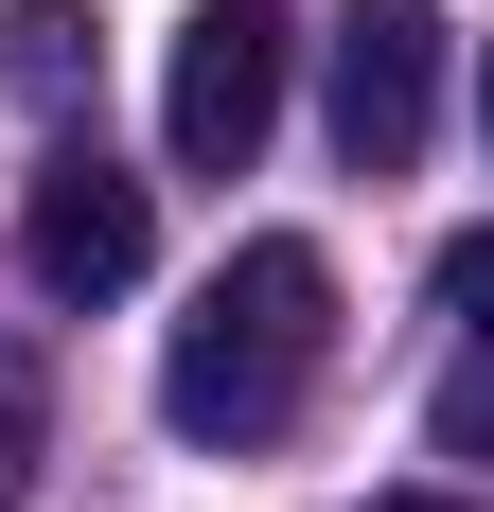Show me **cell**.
I'll return each mask as SVG.
<instances>
[{
    "label": "cell",
    "mask_w": 494,
    "mask_h": 512,
    "mask_svg": "<svg viewBox=\"0 0 494 512\" xmlns=\"http://www.w3.org/2000/svg\"><path fill=\"white\" fill-rule=\"evenodd\" d=\"M318 354H336V265L300 248V230H265V248H230V265L195 283L177 354H159V424L247 460V442H283V424H300Z\"/></svg>",
    "instance_id": "cell-1"
},
{
    "label": "cell",
    "mask_w": 494,
    "mask_h": 512,
    "mask_svg": "<svg viewBox=\"0 0 494 512\" xmlns=\"http://www.w3.org/2000/svg\"><path fill=\"white\" fill-rule=\"evenodd\" d=\"M283 53H300V0H195L177 18V71H159V142L195 177H247L265 124H283Z\"/></svg>",
    "instance_id": "cell-2"
},
{
    "label": "cell",
    "mask_w": 494,
    "mask_h": 512,
    "mask_svg": "<svg viewBox=\"0 0 494 512\" xmlns=\"http://www.w3.org/2000/svg\"><path fill=\"white\" fill-rule=\"evenodd\" d=\"M424 124H442V0H353L336 18V159L406 177Z\"/></svg>",
    "instance_id": "cell-3"
},
{
    "label": "cell",
    "mask_w": 494,
    "mask_h": 512,
    "mask_svg": "<svg viewBox=\"0 0 494 512\" xmlns=\"http://www.w3.org/2000/svg\"><path fill=\"white\" fill-rule=\"evenodd\" d=\"M18 265H36V301H124V283L159 265V212H142V177L71 142L36 195H18Z\"/></svg>",
    "instance_id": "cell-4"
},
{
    "label": "cell",
    "mask_w": 494,
    "mask_h": 512,
    "mask_svg": "<svg viewBox=\"0 0 494 512\" xmlns=\"http://www.w3.org/2000/svg\"><path fill=\"white\" fill-rule=\"evenodd\" d=\"M442 318H459V371H442V442H459V460H494V230H459V248H442Z\"/></svg>",
    "instance_id": "cell-5"
},
{
    "label": "cell",
    "mask_w": 494,
    "mask_h": 512,
    "mask_svg": "<svg viewBox=\"0 0 494 512\" xmlns=\"http://www.w3.org/2000/svg\"><path fill=\"white\" fill-rule=\"evenodd\" d=\"M71 71H89V18H71V0H18V18H0V89H18V106H53Z\"/></svg>",
    "instance_id": "cell-6"
},
{
    "label": "cell",
    "mask_w": 494,
    "mask_h": 512,
    "mask_svg": "<svg viewBox=\"0 0 494 512\" xmlns=\"http://www.w3.org/2000/svg\"><path fill=\"white\" fill-rule=\"evenodd\" d=\"M18 477H36V354L0 336V512H18Z\"/></svg>",
    "instance_id": "cell-7"
},
{
    "label": "cell",
    "mask_w": 494,
    "mask_h": 512,
    "mask_svg": "<svg viewBox=\"0 0 494 512\" xmlns=\"http://www.w3.org/2000/svg\"><path fill=\"white\" fill-rule=\"evenodd\" d=\"M371 512H459V495H371Z\"/></svg>",
    "instance_id": "cell-8"
},
{
    "label": "cell",
    "mask_w": 494,
    "mask_h": 512,
    "mask_svg": "<svg viewBox=\"0 0 494 512\" xmlns=\"http://www.w3.org/2000/svg\"><path fill=\"white\" fill-rule=\"evenodd\" d=\"M477 124H494V71H477Z\"/></svg>",
    "instance_id": "cell-9"
}]
</instances>
